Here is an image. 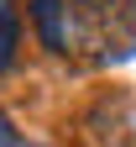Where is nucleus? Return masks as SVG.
Here are the masks:
<instances>
[{
  "label": "nucleus",
  "instance_id": "f257e3e1",
  "mask_svg": "<svg viewBox=\"0 0 136 147\" xmlns=\"http://www.w3.org/2000/svg\"><path fill=\"white\" fill-rule=\"evenodd\" d=\"M63 53L84 63H131L136 58V0H68Z\"/></svg>",
  "mask_w": 136,
  "mask_h": 147
},
{
  "label": "nucleus",
  "instance_id": "f03ea898",
  "mask_svg": "<svg viewBox=\"0 0 136 147\" xmlns=\"http://www.w3.org/2000/svg\"><path fill=\"white\" fill-rule=\"evenodd\" d=\"M89 142L94 147H136V100L131 95H105L89 110Z\"/></svg>",
  "mask_w": 136,
  "mask_h": 147
},
{
  "label": "nucleus",
  "instance_id": "7ed1b4c3",
  "mask_svg": "<svg viewBox=\"0 0 136 147\" xmlns=\"http://www.w3.org/2000/svg\"><path fill=\"white\" fill-rule=\"evenodd\" d=\"M31 5V21L42 32V42L52 53H63V21H68V0H26Z\"/></svg>",
  "mask_w": 136,
  "mask_h": 147
},
{
  "label": "nucleus",
  "instance_id": "20e7f679",
  "mask_svg": "<svg viewBox=\"0 0 136 147\" xmlns=\"http://www.w3.org/2000/svg\"><path fill=\"white\" fill-rule=\"evenodd\" d=\"M16 42H21V11L16 0H0V74L16 63Z\"/></svg>",
  "mask_w": 136,
  "mask_h": 147
},
{
  "label": "nucleus",
  "instance_id": "39448f33",
  "mask_svg": "<svg viewBox=\"0 0 136 147\" xmlns=\"http://www.w3.org/2000/svg\"><path fill=\"white\" fill-rule=\"evenodd\" d=\"M0 147H16V126H11L5 116H0Z\"/></svg>",
  "mask_w": 136,
  "mask_h": 147
}]
</instances>
